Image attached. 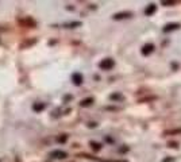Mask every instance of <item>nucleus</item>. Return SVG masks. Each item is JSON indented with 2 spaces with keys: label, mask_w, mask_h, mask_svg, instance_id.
<instances>
[{
  "label": "nucleus",
  "mask_w": 181,
  "mask_h": 162,
  "mask_svg": "<svg viewBox=\"0 0 181 162\" xmlns=\"http://www.w3.org/2000/svg\"><path fill=\"white\" fill-rule=\"evenodd\" d=\"M176 4V1H162V6H173Z\"/></svg>",
  "instance_id": "nucleus-19"
},
{
  "label": "nucleus",
  "mask_w": 181,
  "mask_h": 162,
  "mask_svg": "<svg viewBox=\"0 0 181 162\" xmlns=\"http://www.w3.org/2000/svg\"><path fill=\"white\" fill-rule=\"evenodd\" d=\"M157 97L155 96H151V97H146V99H142L141 100V103H145V101H150V100H155Z\"/></svg>",
  "instance_id": "nucleus-18"
},
{
  "label": "nucleus",
  "mask_w": 181,
  "mask_h": 162,
  "mask_svg": "<svg viewBox=\"0 0 181 162\" xmlns=\"http://www.w3.org/2000/svg\"><path fill=\"white\" fill-rule=\"evenodd\" d=\"M133 16V12L130 11H124V12H118V14H115L112 18L115 20H122V19H127V18H131Z\"/></svg>",
  "instance_id": "nucleus-6"
},
{
  "label": "nucleus",
  "mask_w": 181,
  "mask_h": 162,
  "mask_svg": "<svg viewBox=\"0 0 181 162\" xmlns=\"http://www.w3.org/2000/svg\"><path fill=\"white\" fill-rule=\"evenodd\" d=\"M115 66V61L112 58H104L99 62V68L102 70H111Z\"/></svg>",
  "instance_id": "nucleus-2"
},
{
  "label": "nucleus",
  "mask_w": 181,
  "mask_h": 162,
  "mask_svg": "<svg viewBox=\"0 0 181 162\" xmlns=\"http://www.w3.org/2000/svg\"><path fill=\"white\" fill-rule=\"evenodd\" d=\"M66 139H68V134H62L61 136L57 138V141H58L59 143H65V142H66Z\"/></svg>",
  "instance_id": "nucleus-16"
},
{
  "label": "nucleus",
  "mask_w": 181,
  "mask_h": 162,
  "mask_svg": "<svg viewBox=\"0 0 181 162\" xmlns=\"http://www.w3.org/2000/svg\"><path fill=\"white\" fill-rule=\"evenodd\" d=\"M97 124L96 123H88V127H96Z\"/></svg>",
  "instance_id": "nucleus-20"
},
{
  "label": "nucleus",
  "mask_w": 181,
  "mask_h": 162,
  "mask_svg": "<svg viewBox=\"0 0 181 162\" xmlns=\"http://www.w3.org/2000/svg\"><path fill=\"white\" fill-rule=\"evenodd\" d=\"M154 49H155V46H154L153 43H146V45H143V46H142L141 53H142V55L147 57V55H150L151 53L154 52Z\"/></svg>",
  "instance_id": "nucleus-4"
},
{
  "label": "nucleus",
  "mask_w": 181,
  "mask_h": 162,
  "mask_svg": "<svg viewBox=\"0 0 181 162\" xmlns=\"http://www.w3.org/2000/svg\"><path fill=\"white\" fill-rule=\"evenodd\" d=\"M95 101L93 97H87V99H84L80 101V107H89V105H92Z\"/></svg>",
  "instance_id": "nucleus-10"
},
{
  "label": "nucleus",
  "mask_w": 181,
  "mask_h": 162,
  "mask_svg": "<svg viewBox=\"0 0 181 162\" xmlns=\"http://www.w3.org/2000/svg\"><path fill=\"white\" fill-rule=\"evenodd\" d=\"M155 11H157V6L151 3V4H149V6L146 7V10H145V15H146V16H151Z\"/></svg>",
  "instance_id": "nucleus-8"
},
{
  "label": "nucleus",
  "mask_w": 181,
  "mask_h": 162,
  "mask_svg": "<svg viewBox=\"0 0 181 162\" xmlns=\"http://www.w3.org/2000/svg\"><path fill=\"white\" fill-rule=\"evenodd\" d=\"M164 162H173V158H166L164 159Z\"/></svg>",
  "instance_id": "nucleus-22"
},
{
  "label": "nucleus",
  "mask_w": 181,
  "mask_h": 162,
  "mask_svg": "<svg viewBox=\"0 0 181 162\" xmlns=\"http://www.w3.org/2000/svg\"><path fill=\"white\" fill-rule=\"evenodd\" d=\"M110 99L118 101V100H123V96L120 93H112V95H110Z\"/></svg>",
  "instance_id": "nucleus-15"
},
{
  "label": "nucleus",
  "mask_w": 181,
  "mask_h": 162,
  "mask_svg": "<svg viewBox=\"0 0 181 162\" xmlns=\"http://www.w3.org/2000/svg\"><path fill=\"white\" fill-rule=\"evenodd\" d=\"M72 99V96L69 95V96H65V97H64V100H65V101H66V100H70Z\"/></svg>",
  "instance_id": "nucleus-21"
},
{
  "label": "nucleus",
  "mask_w": 181,
  "mask_h": 162,
  "mask_svg": "<svg viewBox=\"0 0 181 162\" xmlns=\"http://www.w3.org/2000/svg\"><path fill=\"white\" fill-rule=\"evenodd\" d=\"M180 146L177 142H168V147H172V149H177Z\"/></svg>",
  "instance_id": "nucleus-17"
},
{
  "label": "nucleus",
  "mask_w": 181,
  "mask_h": 162,
  "mask_svg": "<svg viewBox=\"0 0 181 162\" xmlns=\"http://www.w3.org/2000/svg\"><path fill=\"white\" fill-rule=\"evenodd\" d=\"M37 42H38V39L37 38H31V39H27V41H24V42H22V45H20V49H27L30 48V46H32V45H35Z\"/></svg>",
  "instance_id": "nucleus-9"
},
{
  "label": "nucleus",
  "mask_w": 181,
  "mask_h": 162,
  "mask_svg": "<svg viewBox=\"0 0 181 162\" xmlns=\"http://www.w3.org/2000/svg\"><path fill=\"white\" fill-rule=\"evenodd\" d=\"M20 27H27V28H35L37 27V22L32 19L31 16H26V18H20L18 20Z\"/></svg>",
  "instance_id": "nucleus-1"
},
{
  "label": "nucleus",
  "mask_w": 181,
  "mask_h": 162,
  "mask_svg": "<svg viewBox=\"0 0 181 162\" xmlns=\"http://www.w3.org/2000/svg\"><path fill=\"white\" fill-rule=\"evenodd\" d=\"M114 162H127V161H114Z\"/></svg>",
  "instance_id": "nucleus-23"
},
{
  "label": "nucleus",
  "mask_w": 181,
  "mask_h": 162,
  "mask_svg": "<svg viewBox=\"0 0 181 162\" xmlns=\"http://www.w3.org/2000/svg\"><path fill=\"white\" fill-rule=\"evenodd\" d=\"M180 27H181L180 23H168V24L164 26L162 31L164 32H170V31H174V30H178Z\"/></svg>",
  "instance_id": "nucleus-5"
},
{
  "label": "nucleus",
  "mask_w": 181,
  "mask_h": 162,
  "mask_svg": "<svg viewBox=\"0 0 181 162\" xmlns=\"http://www.w3.org/2000/svg\"><path fill=\"white\" fill-rule=\"evenodd\" d=\"M83 80H84V77L81 73H73V74H72V81H73L75 85H81V84H83Z\"/></svg>",
  "instance_id": "nucleus-7"
},
{
  "label": "nucleus",
  "mask_w": 181,
  "mask_h": 162,
  "mask_svg": "<svg viewBox=\"0 0 181 162\" xmlns=\"http://www.w3.org/2000/svg\"><path fill=\"white\" fill-rule=\"evenodd\" d=\"M181 134V128H174V130H166L165 132H164V135L165 136H168V135H180Z\"/></svg>",
  "instance_id": "nucleus-14"
},
{
  "label": "nucleus",
  "mask_w": 181,
  "mask_h": 162,
  "mask_svg": "<svg viewBox=\"0 0 181 162\" xmlns=\"http://www.w3.org/2000/svg\"><path fill=\"white\" fill-rule=\"evenodd\" d=\"M49 155L54 159H64V158H66L68 157V153L66 151H64V150H53V151H50V154Z\"/></svg>",
  "instance_id": "nucleus-3"
},
{
  "label": "nucleus",
  "mask_w": 181,
  "mask_h": 162,
  "mask_svg": "<svg viewBox=\"0 0 181 162\" xmlns=\"http://www.w3.org/2000/svg\"><path fill=\"white\" fill-rule=\"evenodd\" d=\"M45 107H46V104H45V103H35V104H32V110L35 111V112H41V111H44Z\"/></svg>",
  "instance_id": "nucleus-12"
},
{
  "label": "nucleus",
  "mask_w": 181,
  "mask_h": 162,
  "mask_svg": "<svg viewBox=\"0 0 181 162\" xmlns=\"http://www.w3.org/2000/svg\"><path fill=\"white\" fill-rule=\"evenodd\" d=\"M81 22H69V23H65L64 26L66 28H76V27H81Z\"/></svg>",
  "instance_id": "nucleus-13"
},
{
  "label": "nucleus",
  "mask_w": 181,
  "mask_h": 162,
  "mask_svg": "<svg viewBox=\"0 0 181 162\" xmlns=\"http://www.w3.org/2000/svg\"><path fill=\"white\" fill-rule=\"evenodd\" d=\"M89 146L92 147V150H93V151H100V150H102V147H103V145H102V143H99V142H95V141H91Z\"/></svg>",
  "instance_id": "nucleus-11"
}]
</instances>
